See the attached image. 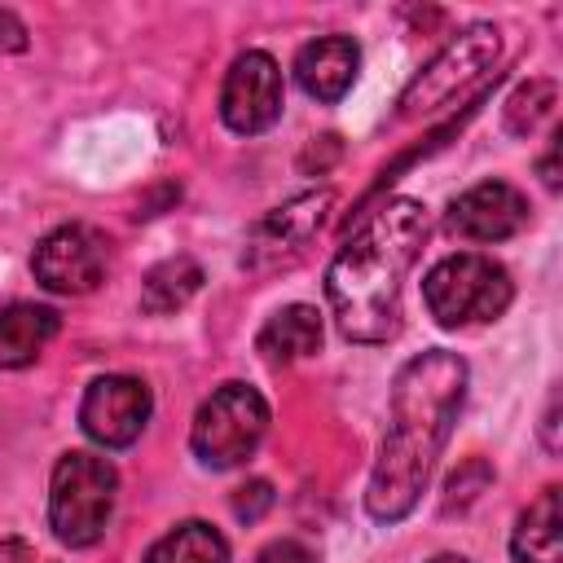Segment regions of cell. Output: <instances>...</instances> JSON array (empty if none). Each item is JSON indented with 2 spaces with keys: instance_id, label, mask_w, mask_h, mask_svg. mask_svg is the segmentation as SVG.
Masks as SVG:
<instances>
[{
  "instance_id": "6da1fadb",
  "label": "cell",
  "mask_w": 563,
  "mask_h": 563,
  "mask_svg": "<svg viewBox=\"0 0 563 563\" xmlns=\"http://www.w3.org/2000/svg\"><path fill=\"white\" fill-rule=\"evenodd\" d=\"M462 400H466V361L457 352L431 347L400 365L391 383V422L365 493L369 519L396 523L418 506L435 471V457L462 413Z\"/></svg>"
},
{
  "instance_id": "7a4b0ae2",
  "label": "cell",
  "mask_w": 563,
  "mask_h": 563,
  "mask_svg": "<svg viewBox=\"0 0 563 563\" xmlns=\"http://www.w3.org/2000/svg\"><path fill=\"white\" fill-rule=\"evenodd\" d=\"M427 238V207L418 198H387L330 260L325 299L343 339L387 343L400 330V290Z\"/></svg>"
},
{
  "instance_id": "3957f363",
  "label": "cell",
  "mask_w": 563,
  "mask_h": 563,
  "mask_svg": "<svg viewBox=\"0 0 563 563\" xmlns=\"http://www.w3.org/2000/svg\"><path fill=\"white\" fill-rule=\"evenodd\" d=\"M422 299L444 330H466L497 321L515 299V282L493 255L457 251L431 264V273L422 277Z\"/></svg>"
},
{
  "instance_id": "277c9868",
  "label": "cell",
  "mask_w": 563,
  "mask_h": 563,
  "mask_svg": "<svg viewBox=\"0 0 563 563\" xmlns=\"http://www.w3.org/2000/svg\"><path fill=\"white\" fill-rule=\"evenodd\" d=\"M114 493H119V475L106 457L84 453V449L62 453V462L53 466V488H48L53 537L70 550L97 545L114 515Z\"/></svg>"
},
{
  "instance_id": "5b68a950",
  "label": "cell",
  "mask_w": 563,
  "mask_h": 563,
  "mask_svg": "<svg viewBox=\"0 0 563 563\" xmlns=\"http://www.w3.org/2000/svg\"><path fill=\"white\" fill-rule=\"evenodd\" d=\"M501 57V31L493 22L466 26L457 40H449L400 92V119H431L449 110L466 88H475Z\"/></svg>"
},
{
  "instance_id": "8992f818",
  "label": "cell",
  "mask_w": 563,
  "mask_h": 563,
  "mask_svg": "<svg viewBox=\"0 0 563 563\" xmlns=\"http://www.w3.org/2000/svg\"><path fill=\"white\" fill-rule=\"evenodd\" d=\"M264 431H268V400L246 383H224L198 405L189 444L202 466L229 471L260 449Z\"/></svg>"
},
{
  "instance_id": "52a82bcc",
  "label": "cell",
  "mask_w": 563,
  "mask_h": 563,
  "mask_svg": "<svg viewBox=\"0 0 563 563\" xmlns=\"http://www.w3.org/2000/svg\"><path fill=\"white\" fill-rule=\"evenodd\" d=\"M330 207H334V194L330 189H312V194H299L282 207H273L246 238V251H242V268L246 273H273V268H286L303 255V246L321 233V224L330 220Z\"/></svg>"
},
{
  "instance_id": "ba28073f",
  "label": "cell",
  "mask_w": 563,
  "mask_h": 563,
  "mask_svg": "<svg viewBox=\"0 0 563 563\" xmlns=\"http://www.w3.org/2000/svg\"><path fill=\"white\" fill-rule=\"evenodd\" d=\"M110 264V242L92 229V224H62L53 229L35 255H31V273L44 290L53 295H88L101 286Z\"/></svg>"
},
{
  "instance_id": "9c48e42d",
  "label": "cell",
  "mask_w": 563,
  "mask_h": 563,
  "mask_svg": "<svg viewBox=\"0 0 563 563\" xmlns=\"http://www.w3.org/2000/svg\"><path fill=\"white\" fill-rule=\"evenodd\" d=\"M154 413V396L132 374H106L92 378L79 400V427L101 449H128L141 440L145 422Z\"/></svg>"
},
{
  "instance_id": "30bf717a",
  "label": "cell",
  "mask_w": 563,
  "mask_h": 563,
  "mask_svg": "<svg viewBox=\"0 0 563 563\" xmlns=\"http://www.w3.org/2000/svg\"><path fill=\"white\" fill-rule=\"evenodd\" d=\"M220 119L238 136H255L282 119V70L268 53L251 48L233 57L220 88Z\"/></svg>"
},
{
  "instance_id": "8fae6325",
  "label": "cell",
  "mask_w": 563,
  "mask_h": 563,
  "mask_svg": "<svg viewBox=\"0 0 563 563\" xmlns=\"http://www.w3.org/2000/svg\"><path fill=\"white\" fill-rule=\"evenodd\" d=\"M444 224L466 242H506L528 224V198L506 180H479L449 202Z\"/></svg>"
},
{
  "instance_id": "7c38bea8",
  "label": "cell",
  "mask_w": 563,
  "mask_h": 563,
  "mask_svg": "<svg viewBox=\"0 0 563 563\" xmlns=\"http://www.w3.org/2000/svg\"><path fill=\"white\" fill-rule=\"evenodd\" d=\"M356 66H361V48L352 35H321L312 44L299 48L295 57V79L299 88L312 97V101H339L352 79H356Z\"/></svg>"
},
{
  "instance_id": "4fadbf2b",
  "label": "cell",
  "mask_w": 563,
  "mask_h": 563,
  "mask_svg": "<svg viewBox=\"0 0 563 563\" xmlns=\"http://www.w3.org/2000/svg\"><path fill=\"white\" fill-rule=\"evenodd\" d=\"M62 330V317L44 303H9L0 308V369H22L31 365L53 334Z\"/></svg>"
},
{
  "instance_id": "5bb4252c",
  "label": "cell",
  "mask_w": 563,
  "mask_h": 563,
  "mask_svg": "<svg viewBox=\"0 0 563 563\" xmlns=\"http://www.w3.org/2000/svg\"><path fill=\"white\" fill-rule=\"evenodd\" d=\"M321 339H325L321 312H317L312 303H286V308H277V312L264 321V330L255 334V347H260L268 361L286 365V361L312 356V352L321 347Z\"/></svg>"
},
{
  "instance_id": "9a60e30c",
  "label": "cell",
  "mask_w": 563,
  "mask_h": 563,
  "mask_svg": "<svg viewBox=\"0 0 563 563\" xmlns=\"http://www.w3.org/2000/svg\"><path fill=\"white\" fill-rule=\"evenodd\" d=\"M515 563H563V519H559V488L550 484L515 523L510 532Z\"/></svg>"
},
{
  "instance_id": "2e32d148",
  "label": "cell",
  "mask_w": 563,
  "mask_h": 563,
  "mask_svg": "<svg viewBox=\"0 0 563 563\" xmlns=\"http://www.w3.org/2000/svg\"><path fill=\"white\" fill-rule=\"evenodd\" d=\"M202 290V268L198 260L189 255H172L163 264H154L141 282V308L150 317H167V312H180L194 295Z\"/></svg>"
},
{
  "instance_id": "e0dca14e",
  "label": "cell",
  "mask_w": 563,
  "mask_h": 563,
  "mask_svg": "<svg viewBox=\"0 0 563 563\" xmlns=\"http://www.w3.org/2000/svg\"><path fill=\"white\" fill-rule=\"evenodd\" d=\"M145 563H229V541L211 523L189 519V523L172 528L167 537H158L150 545Z\"/></svg>"
},
{
  "instance_id": "ac0fdd59",
  "label": "cell",
  "mask_w": 563,
  "mask_h": 563,
  "mask_svg": "<svg viewBox=\"0 0 563 563\" xmlns=\"http://www.w3.org/2000/svg\"><path fill=\"white\" fill-rule=\"evenodd\" d=\"M554 84L550 79H528V84H519L515 92H510V101H506V132L510 136H532L537 128H541V119L554 110Z\"/></svg>"
},
{
  "instance_id": "d6986e66",
  "label": "cell",
  "mask_w": 563,
  "mask_h": 563,
  "mask_svg": "<svg viewBox=\"0 0 563 563\" xmlns=\"http://www.w3.org/2000/svg\"><path fill=\"white\" fill-rule=\"evenodd\" d=\"M273 506V488H268V479H251V484H242L238 493H233V515L238 519H260L264 510Z\"/></svg>"
},
{
  "instance_id": "ffe728a7",
  "label": "cell",
  "mask_w": 563,
  "mask_h": 563,
  "mask_svg": "<svg viewBox=\"0 0 563 563\" xmlns=\"http://www.w3.org/2000/svg\"><path fill=\"white\" fill-rule=\"evenodd\" d=\"M255 563H317V559H312V550H308L303 541L277 537V541H268V545L255 554Z\"/></svg>"
},
{
  "instance_id": "44dd1931",
  "label": "cell",
  "mask_w": 563,
  "mask_h": 563,
  "mask_svg": "<svg viewBox=\"0 0 563 563\" xmlns=\"http://www.w3.org/2000/svg\"><path fill=\"white\" fill-rule=\"evenodd\" d=\"M0 48H26V31L9 9H0Z\"/></svg>"
},
{
  "instance_id": "7402d4cb",
  "label": "cell",
  "mask_w": 563,
  "mask_h": 563,
  "mask_svg": "<svg viewBox=\"0 0 563 563\" xmlns=\"http://www.w3.org/2000/svg\"><path fill=\"white\" fill-rule=\"evenodd\" d=\"M0 563H35V550L26 541L9 537V541H0Z\"/></svg>"
},
{
  "instance_id": "603a6c76",
  "label": "cell",
  "mask_w": 563,
  "mask_h": 563,
  "mask_svg": "<svg viewBox=\"0 0 563 563\" xmlns=\"http://www.w3.org/2000/svg\"><path fill=\"white\" fill-rule=\"evenodd\" d=\"M541 180H545L550 189H559V132H554V141H550V154L541 158Z\"/></svg>"
},
{
  "instance_id": "cb8c5ba5",
  "label": "cell",
  "mask_w": 563,
  "mask_h": 563,
  "mask_svg": "<svg viewBox=\"0 0 563 563\" xmlns=\"http://www.w3.org/2000/svg\"><path fill=\"white\" fill-rule=\"evenodd\" d=\"M554 427H559V400H550V409H545V449H550V453L559 449V435H554Z\"/></svg>"
},
{
  "instance_id": "d4e9b609",
  "label": "cell",
  "mask_w": 563,
  "mask_h": 563,
  "mask_svg": "<svg viewBox=\"0 0 563 563\" xmlns=\"http://www.w3.org/2000/svg\"><path fill=\"white\" fill-rule=\"evenodd\" d=\"M431 563H466V559H462V554H435Z\"/></svg>"
}]
</instances>
